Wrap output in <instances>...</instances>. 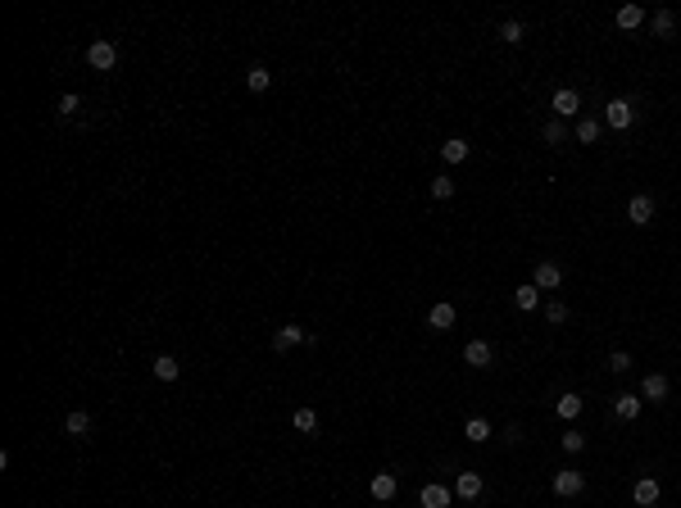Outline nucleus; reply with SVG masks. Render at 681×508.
I'll return each instance as SVG.
<instances>
[{
    "mask_svg": "<svg viewBox=\"0 0 681 508\" xmlns=\"http://www.w3.org/2000/svg\"><path fill=\"white\" fill-rule=\"evenodd\" d=\"M368 490H373V499H377V504H386V499H395V490H400V481H395V472H377V477H373V486H368Z\"/></svg>",
    "mask_w": 681,
    "mask_h": 508,
    "instance_id": "obj_11",
    "label": "nucleus"
},
{
    "mask_svg": "<svg viewBox=\"0 0 681 508\" xmlns=\"http://www.w3.org/2000/svg\"><path fill=\"white\" fill-rule=\"evenodd\" d=\"M659 494H663V490H659V481H654V477H640L636 486H631V499H636V508H654V504H659Z\"/></svg>",
    "mask_w": 681,
    "mask_h": 508,
    "instance_id": "obj_4",
    "label": "nucleus"
},
{
    "mask_svg": "<svg viewBox=\"0 0 681 508\" xmlns=\"http://www.w3.org/2000/svg\"><path fill=\"white\" fill-rule=\"evenodd\" d=\"M640 400L663 404V400H667V377H663V373H650L645 381H640Z\"/></svg>",
    "mask_w": 681,
    "mask_h": 508,
    "instance_id": "obj_6",
    "label": "nucleus"
},
{
    "mask_svg": "<svg viewBox=\"0 0 681 508\" xmlns=\"http://www.w3.org/2000/svg\"><path fill=\"white\" fill-rule=\"evenodd\" d=\"M468 150H473V145H468L464 136H450V141L441 145V159H445V164H464V159H468Z\"/></svg>",
    "mask_w": 681,
    "mask_h": 508,
    "instance_id": "obj_14",
    "label": "nucleus"
},
{
    "mask_svg": "<svg viewBox=\"0 0 681 508\" xmlns=\"http://www.w3.org/2000/svg\"><path fill=\"white\" fill-rule=\"evenodd\" d=\"M268 82H272V73L264 68V64H255V68H245V86H250L255 95H264L268 91Z\"/></svg>",
    "mask_w": 681,
    "mask_h": 508,
    "instance_id": "obj_20",
    "label": "nucleus"
},
{
    "mask_svg": "<svg viewBox=\"0 0 681 508\" xmlns=\"http://www.w3.org/2000/svg\"><path fill=\"white\" fill-rule=\"evenodd\" d=\"M536 300H541V291L531 286V281H527V286H518V291H513V304L523 309V313H531V309H536Z\"/></svg>",
    "mask_w": 681,
    "mask_h": 508,
    "instance_id": "obj_24",
    "label": "nucleus"
},
{
    "mask_svg": "<svg viewBox=\"0 0 681 508\" xmlns=\"http://www.w3.org/2000/svg\"><path fill=\"white\" fill-rule=\"evenodd\" d=\"M500 41H509V46H518V41H523V23H518V19H509V23H500Z\"/></svg>",
    "mask_w": 681,
    "mask_h": 508,
    "instance_id": "obj_28",
    "label": "nucleus"
},
{
    "mask_svg": "<svg viewBox=\"0 0 681 508\" xmlns=\"http://www.w3.org/2000/svg\"><path fill=\"white\" fill-rule=\"evenodd\" d=\"M450 499H454V494L445 486H436V481H427L423 494H418V504H423V508H450Z\"/></svg>",
    "mask_w": 681,
    "mask_h": 508,
    "instance_id": "obj_10",
    "label": "nucleus"
},
{
    "mask_svg": "<svg viewBox=\"0 0 681 508\" xmlns=\"http://www.w3.org/2000/svg\"><path fill=\"white\" fill-rule=\"evenodd\" d=\"M559 281H563V268H559V264H550V259H545V264H536V277H531V286L554 291Z\"/></svg>",
    "mask_w": 681,
    "mask_h": 508,
    "instance_id": "obj_7",
    "label": "nucleus"
},
{
    "mask_svg": "<svg viewBox=\"0 0 681 508\" xmlns=\"http://www.w3.org/2000/svg\"><path fill=\"white\" fill-rule=\"evenodd\" d=\"M295 431H304V436H314V431H318V413H314V408H295Z\"/></svg>",
    "mask_w": 681,
    "mask_h": 508,
    "instance_id": "obj_26",
    "label": "nucleus"
},
{
    "mask_svg": "<svg viewBox=\"0 0 681 508\" xmlns=\"http://www.w3.org/2000/svg\"><path fill=\"white\" fill-rule=\"evenodd\" d=\"M604 123H609V128H631V123H636V105L631 100H609V109H604Z\"/></svg>",
    "mask_w": 681,
    "mask_h": 508,
    "instance_id": "obj_2",
    "label": "nucleus"
},
{
    "mask_svg": "<svg viewBox=\"0 0 681 508\" xmlns=\"http://www.w3.org/2000/svg\"><path fill=\"white\" fill-rule=\"evenodd\" d=\"M627 218L636 222V227H645V222L654 218V200H650V195H631V204H627Z\"/></svg>",
    "mask_w": 681,
    "mask_h": 508,
    "instance_id": "obj_12",
    "label": "nucleus"
},
{
    "mask_svg": "<svg viewBox=\"0 0 681 508\" xmlns=\"http://www.w3.org/2000/svg\"><path fill=\"white\" fill-rule=\"evenodd\" d=\"M150 368H155V377H159V381H178V377H182V363H178L173 354H159Z\"/></svg>",
    "mask_w": 681,
    "mask_h": 508,
    "instance_id": "obj_17",
    "label": "nucleus"
},
{
    "mask_svg": "<svg viewBox=\"0 0 681 508\" xmlns=\"http://www.w3.org/2000/svg\"><path fill=\"white\" fill-rule=\"evenodd\" d=\"M309 341V331L304 327H277V336H272V350H295V345H304Z\"/></svg>",
    "mask_w": 681,
    "mask_h": 508,
    "instance_id": "obj_8",
    "label": "nucleus"
},
{
    "mask_svg": "<svg viewBox=\"0 0 681 508\" xmlns=\"http://www.w3.org/2000/svg\"><path fill=\"white\" fill-rule=\"evenodd\" d=\"M545 318H550V322H568V304L550 300V304H545Z\"/></svg>",
    "mask_w": 681,
    "mask_h": 508,
    "instance_id": "obj_31",
    "label": "nucleus"
},
{
    "mask_svg": "<svg viewBox=\"0 0 681 508\" xmlns=\"http://www.w3.org/2000/svg\"><path fill=\"white\" fill-rule=\"evenodd\" d=\"M78 105H82V100H78V95H73V91H68V95H64V100H59V118H68V114H78Z\"/></svg>",
    "mask_w": 681,
    "mask_h": 508,
    "instance_id": "obj_33",
    "label": "nucleus"
},
{
    "mask_svg": "<svg viewBox=\"0 0 681 508\" xmlns=\"http://www.w3.org/2000/svg\"><path fill=\"white\" fill-rule=\"evenodd\" d=\"M577 109H581V95L577 91H568V86H563V91H554V114H559V118H573Z\"/></svg>",
    "mask_w": 681,
    "mask_h": 508,
    "instance_id": "obj_13",
    "label": "nucleus"
},
{
    "mask_svg": "<svg viewBox=\"0 0 681 508\" xmlns=\"http://www.w3.org/2000/svg\"><path fill=\"white\" fill-rule=\"evenodd\" d=\"M464 436L473 440V445H486V440H491V423H486V418H468Z\"/></svg>",
    "mask_w": 681,
    "mask_h": 508,
    "instance_id": "obj_22",
    "label": "nucleus"
},
{
    "mask_svg": "<svg viewBox=\"0 0 681 508\" xmlns=\"http://www.w3.org/2000/svg\"><path fill=\"white\" fill-rule=\"evenodd\" d=\"M581 408H586V400H581V395H573V390H568V395H559V404H554V413H559V418H568V423H573V418L581 413Z\"/></svg>",
    "mask_w": 681,
    "mask_h": 508,
    "instance_id": "obj_18",
    "label": "nucleus"
},
{
    "mask_svg": "<svg viewBox=\"0 0 681 508\" xmlns=\"http://www.w3.org/2000/svg\"><path fill=\"white\" fill-rule=\"evenodd\" d=\"M609 368H613V373H627V368H631V354H627V350H613V354H609Z\"/></svg>",
    "mask_w": 681,
    "mask_h": 508,
    "instance_id": "obj_32",
    "label": "nucleus"
},
{
    "mask_svg": "<svg viewBox=\"0 0 681 508\" xmlns=\"http://www.w3.org/2000/svg\"><path fill=\"white\" fill-rule=\"evenodd\" d=\"M600 132H604V123H600V118H581V123H577V141H581V145H595V141H600Z\"/></svg>",
    "mask_w": 681,
    "mask_h": 508,
    "instance_id": "obj_21",
    "label": "nucleus"
},
{
    "mask_svg": "<svg viewBox=\"0 0 681 508\" xmlns=\"http://www.w3.org/2000/svg\"><path fill=\"white\" fill-rule=\"evenodd\" d=\"M640 23H645V9H640V5H623V9H618V28L631 32V28H640Z\"/></svg>",
    "mask_w": 681,
    "mask_h": 508,
    "instance_id": "obj_23",
    "label": "nucleus"
},
{
    "mask_svg": "<svg viewBox=\"0 0 681 508\" xmlns=\"http://www.w3.org/2000/svg\"><path fill=\"white\" fill-rule=\"evenodd\" d=\"M64 431H68V436H78V440H82V436H91V413L73 408V413L64 418Z\"/></svg>",
    "mask_w": 681,
    "mask_h": 508,
    "instance_id": "obj_16",
    "label": "nucleus"
},
{
    "mask_svg": "<svg viewBox=\"0 0 681 508\" xmlns=\"http://www.w3.org/2000/svg\"><path fill=\"white\" fill-rule=\"evenodd\" d=\"M86 64H91L96 73H109V68L118 64V51H114V41H105V36H101V41H91V46H86Z\"/></svg>",
    "mask_w": 681,
    "mask_h": 508,
    "instance_id": "obj_1",
    "label": "nucleus"
},
{
    "mask_svg": "<svg viewBox=\"0 0 681 508\" xmlns=\"http://www.w3.org/2000/svg\"><path fill=\"white\" fill-rule=\"evenodd\" d=\"M559 445H563V450H568V454H577V450H581V445H586V436H581V431H573V427H568V431H563V436H559Z\"/></svg>",
    "mask_w": 681,
    "mask_h": 508,
    "instance_id": "obj_30",
    "label": "nucleus"
},
{
    "mask_svg": "<svg viewBox=\"0 0 681 508\" xmlns=\"http://www.w3.org/2000/svg\"><path fill=\"white\" fill-rule=\"evenodd\" d=\"M431 195H436V200H450V195H454V177H445V172H441V177H431Z\"/></svg>",
    "mask_w": 681,
    "mask_h": 508,
    "instance_id": "obj_29",
    "label": "nucleus"
},
{
    "mask_svg": "<svg viewBox=\"0 0 681 508\" xmlns=\"http://www.w3.org/2000/svg\"><path fill=\"white\" fill-rule=\"evenodd\" d=\"M481 490H486V486H481L477 472H459V481H454V494H459V499H477Z\"/></svg>",
    "mask_w": 681,
    "mask_h": 508,
    "instance_id": "obj_15",
    "label": "nucleus"
},
{
    "mask_svg": "<svg viewBox=\"0 0 681 508\" xmlns=\"http://www.w3.org/2000/svg\"><path fill=\"white\" fill-rule=\"evenodd\" d=\"M677 32V14L672 9H659V14H654V36H672Z\"/></svg>",
    "mask_w": 681,
    "mask_h": 508,
    "instance_id": "obj_25",
    "label": "nucleus"
},
{
    "mask_svg": "<svg viewBox=\"0 0 681 508\" xmlns=\"http://www.w3.org/2000/svg\"><path fill=\"white\" fill-rule=\"evenodd\" d=\"M454 322H459V309H454V304H431L427 309V327L431 331H450Z\"/></svg>",
    "mask_w": 681,
    "mask_h": 508,
    "instance_id": "obj_3",
    "label": "nucleus"
},
{
    "mask_svg": "<svg viewBox=\"0 0 681 508\" xmlns=\"http://www.w3.org/2000/svg\"><path fill=\"white\" fill-rule=\"evenodd\" d=\"M613 408L623 423H631V418H640V395H613Z\"/></svg>",
    "mask_w": 681,
    "mask_h": 508,
    "instance_id": "obj_19",
    "label": "nucleus"
},
{
    "mask_svg": "<svg viewBox=\"0 0 681 508\" xmlns=\"http://www.w3.org/2000/svg\"><path fill=\"white\" fill-rule=\"evenodd\" d=\"M491 358H495V350L486 341H468V350H464V363L468 368H491Z\"/></svg>",
    "mask_w": 681,
    "mask_h": 508,
    "instance_id": "obj_9",
    "label": "nucleus"
},
{
    "mask_svg": "<svg viewBox=\"0 0 681 508\" xmlns=\"http://www.w3.org/2000/svg\"><path fill=\"white\" fill-rule=\"evenodd\" d=\"M541 136H545V141H550V145H563V141H568V128H563V118L545 123V132H541Z\"/></svg>",
    "mask_w": 681,
    "mask_h": 508,
    "instance_id": "obj_27",
    "label": "nucleus"
},
{
    "mask_svg": "<svg viewBox=\"0 0 681 508\" xmlns=\"http://www.w3.org/2000/svg\"><path fill=\"white\" fill-rule=\"evenodd\" d=\"M581 486H586V477H581V472H573V467L554 472V494H563V499H573V494H581Z\"/></svg>",
    "mask_w": 681,
    "mask_h": 508,
    "instance_id": "obj_5",
    "label": "nucleus"
}]
</instances>
